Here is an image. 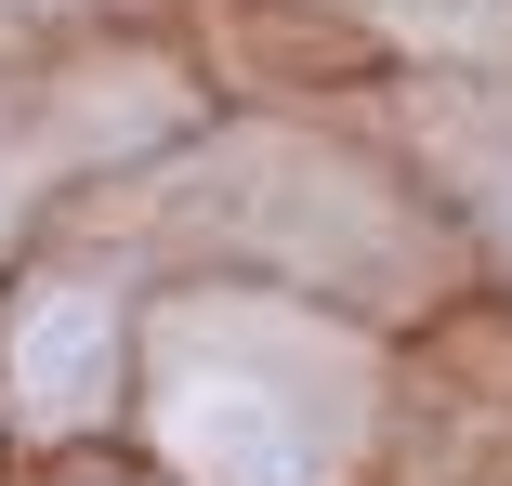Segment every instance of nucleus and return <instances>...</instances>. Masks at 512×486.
Segmentation results:
<instances>
[{
    "mask_svg": "<svg viewBox=\"0 0 512 486\" xmlns=\"http://www.w3.org/2000/svg\"><path fill=\"white\" fill-rule=\"evenodd\" d=\"M158 447L184 486H329L342 421L316 408V381L263 342H211L197 329L158 368Z\"/></svg>",
    "mask_w": 512,
    "mask_h": 486,
    "instance_id": "obj_1",
    "label": "nucleus"
},
{
    "mask_svg": "<svg viewBox=\"0 0 512 486\" xmlns=\"http://www.w3.org/2000/svg\"><path fill=\"white\" fill-rule=\"evenodd\" d=\"M106 381H119V303L92 276H40L0 316V408H14V434L106 421Z\"/></svg>",
    "mask_w": 512,
    "mask_h": 486,
    "instance_id": "obj_2",
    "label": "nucleus"
},
{
    "mask_svg": "<svg viewBox=\"0 0 512 486\" xmlns=\"http://www.w3.org/2000/svg\"><path fill=\"white\" fill-rule=\"evenodd\" d=\"M486 211H499V250H512V171H499V198H486Z\"/></svg>",
    "mask_w": 512,
    "mask_h": 486,
    "instance_id": "obj_3",
    "label": "nucleus"
}]
</instances>
